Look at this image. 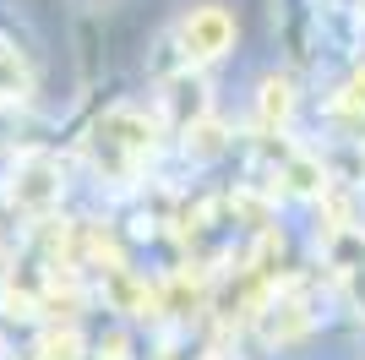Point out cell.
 I'll return each instance as SVG.
<instances>
[{"instance_id": "cell-1", "label": "cell", "mask_w": 365, "mask_h": 360, "mask_svg": "<svg viewBox=\"0 0 365 360\" xmlns=\"http://www.w3.org/2000/svg\"><path fill=\"white\" fill-rule=\"evenodd\" d=\"M180 44H185L191 60L229 55V44H235V16H229L224 6H197V11L180 22Z\"/></svg>"}, {"instance_id": "cell-2", "label": "cell", "mask_w": 365, "mask_h": 360, "mask_svg": "<svg viewBox=\"0 0 365 360\" xmlns=\"http://www.w3.org/2000/svg\"><path fill=\"white\" fill-rule=\"evenodd\" d=\"M257 115H262V126H267V131H273V126H284V120L294 115V88L284 82V76H267V82H262Z\"/></svg>"}, {"instance_id": "cell-3", "label": "cell", "mask_w": 365, "mask_h": 360, "mask_svg": "<svg viewBox=\"0 0 365 360\" xmlns=\"http://www.w3.org/2000/svg\"><path fill=\"white\" fill-rule=\"evenodd\" d=\"M267 339H278V344H289V339H300L305 328H311V311H305L300 300H273L267 306Z\"/></svg>"}, {"instance_id": "cell-4", "label": "cell", "mask_w": 365, "mask_h": 360, "mask_svg": "<svg viewBox=\"0 0 365 360\" xmlns=\"http://www.w3.org/2000/svg\"><path fill=\"white\" fill-rule=\"evenodd\" d=\"M284 180H289V191H300V196H322L327 191V175H322V164L317 159H289V169H284Z\"/></svg>"}, {"instance_id": "cell-5", "label": "cell", "mask_w": 365, "mask_h": 360, "mask_svg": "<svg viewBox=\"0 0 365 360\" xmlns=\"http://www.w3.org/2000/svg\"><path fill=\"white\" fill-rule=\"evenodd\" d=\"M82 355V339H76V328H55L38 339V360H76Z\"/></svg>"}, {"instance_id": "cell-6", "label": "cell", "mask_w": 365, "mask_h": 360, "mask_svg": "<svg viewBox=\"0 0 365 360\" xmlns=\"http://www.w3.org/2000/svg\"><path fill=\"white\" fill-rule=\"evenodd\" d=\"M109 360H125V339H109Z\"/></svg>"}, {"instance_id": "cell-7", "label": "cell", "mask_w": 365, "mask_h": 360, "mask_svg": "<svg viewBox=\"0 0 365 360\" xmlns=\"http://www.w3.org/2000/svg\"><path fill=\"white\" fill-rule=\"evenodd\" d=\"M360 159H365V148H360Z\"/></svg>"}]
</instances>
